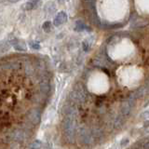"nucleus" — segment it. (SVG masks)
Listing matches in <instances>:
<instances>
[{
    "instance_id": "16",
    "label": "nucleus",
    "mask_w": 149,
    "mask_h": 149,
    "mask_svg": "<svg viewBox=\"0 0 149 149\" xmlns=\"http://www.w3.org/2000/svg\"><path fill=\"white\" fill-rule=\"evenodd\" d=\"M9 2H11V3H16V2H19L20 0H8Z\"/></svg>"
},
{
    "instance_id": "14",
    "label": "nucleus",
    "mask_w": 149,
    "mask_h": 149,
    "mask_svg": "<svg viewBox=\"0 0 149 149\" xmlns=\"http://www.w3.org/2000/svg\"><path fill=\"white\" fill-rule=\"evenodd\" d=\"M144 148H146V149H149V140L146 142V143H144Z\"/></svg>"
},
{
    "instance_id": "3",
    "label": "nucleus",
    "mask_w": 149,
    "mask_h": 149,
    "mask_svg": "<svg viewBox=\"0 0 149 149\" xmlns=\"http://www.w3.org/2000/svg\"><path fill=\"white\" fill-rule=\"evenodd\" d=\"M68 20V15L66 12L64 11H60L57 15L55 16L54 20H53V25L58 27V26H61L63 25V23H65Z\"/></svg>"
},
{
    "instance_id": "6",
    "label": "nucleus",
    "mask_w": 149,
    "mask_h": 149,
    "mask_svg": "<svg viewBox=\"0 0 149 149\" xmlns=\"http://www.w3.org/2000/svg\"><path fill=\"white\" fill-rule=\"evenodd\" d=\"M87 29V25L85 24V22L83 21H77L74 23V30L77 32H81Z\"/></svg>"
},
{
    "instance_id": "2",
    "label": "nucleus",
    "mask_w": 149,
    "mask_h": 149,
    "mask_svg": "<svg viewBox=\"0 0 149 149\" xmlns=\"http://www.w3.org/2000/svg\"><path fill=\"white\" fill-rule=\"evenodd\" d=\"M70 96H71V99L77 104L86 99V94L84 93V91L78 86H74V88H73V91L70 93Z\"/></svg>"
},
{
    "instance_id": "10",
    "label": "nucleus",
    "mask_w": 149,
    "mask_h": 149,
    "mask_svg": "<svg viewBox=\"0 0 149 149\" xmlns=\"http://www.w3.org/2000/svg\"><path fill=\"white\" fill-rule=\"evenodd\" d=\"M91 42L88 40V39H87V40H85V41H83V43H82V48H83V49H84V51H88L91 49Z\"/></svg>"
},
{
    "instance_id": "11",
    "label": "nucleus",
    "mask_w": 149,
    "mask_h": 149,
    "mask_svg": "<svg viewBox=\"0 0 149 149\" xmlns=\"http://www.w3.org/2000/svg\"><path fill=\"white\" fill-rule=\"evenodd\" d=\"M128 143H129V139L128 138H124L122 141L120 142V146L121 147H124L125 146H127Z\"/></svg>"
},
{
    "instance_id": "12",
    "label": "nucleus",
    "mask_w": 149,
    "mask_h": 149,
    "mask_svg": "<svg viewBox=\"0 0 149 149\" xmlns=\"http://www.w3.org/2000/svg\"><path fill=\"white\" fill-rule=\"evenodd\" d=\"M141 118H144V119L148 120V118H149V111L144 112V113H143V115L141 116Z\"/></svg>"
},
{
    "instance_id": "7",
    "label": "nucleus",
    "mask_w": 149,
    "mask_h": 149,
    "mask_svg": "<svg viewBox=\"0 0 149 149\" xmlns=\"http://www.w3.org/2000/svg\"><path fill=\"white\" fill-rule=\"evenodd\" d=\"M28 44H29L31 49H35V50H38L41 48L40 43L38 41H36V40H31V41H29V43H28Z\"/></svg>"
},
{
    "instance_id": "9",
    "label": "nucleus",
    "mask_w": 149,
    "mask_h": 149,
    "mask_svg": "<svg viewBox=\"0 0 149 149\" xmlns=\"http://www.w3.org/2000/svg\"><path fill=\"white\" fill-rule=\"evenodd\" d=\"M42 28H43V30L47 33H49L51 31L52 29V25H51V22L49 21H47L43 23V25H42Z\"/></svg>"
},
{
    "instance_id": "5",
    "label": "nucleus",
    "mask_w": 149,
    "mask_h": 149,
    "mask_svg": "<svg viewBox=\"0 0 149 149\" xmlns=\"http://www.w3.org/2000/svg\"><path fill=\"white\" fill-rule=\"evenodd\" d=\"M10 44L13 46V48L15 49L18 51H26L27 49V47L25 42L22 40V39H19V38H13L10 41Z\"/></svg>"
},
{
    "instance_id": "8",
    "label": "nucleus",
    "mask_w": 149,
    "mask_h": 149,
    "mask_svg": "<svg viewBox=\"0 0 149 149\" xmlns=\"http://www.w3.org/2000/svg\"><path fill=\"white\" fill-rule=\"evenodd\" d=\"M42 148V142L40 140H36L30 146V149H41Z\"/></svg>"
},
{
    "instance_id": "4",
    "label": "nucleus",
    "mask_w": 149,
    "mask_h": 149,
    "mask_svg": "<svg viewBox=\"0 0 149 149\" xmlns=\"http://www.w3.org/2000/svg\"><path fill=\"white\" fill-rule=\"evenodd\" d=\"M41 5H42L41 0H29V1L23 4L22 8L24 10H34V9L38 8Z\"/></svg>"
},
{
    "instance_id": "1",
    "label": "nucleus",
    "mask_w": 149,
    "mask_h": 149,
    "mask_svg": "<svg viewBox=\"0 0 149 149\" xmlns=\"http://www.w3.org/2000/svg\"><path fill=\"white\" fill-rule=\"evenodd\" d=\"M26 121L31 125H37L41 120V111L38 108H32L26 114Z\"/></svg>"
},
{
    "instance_id": "17",
    "label": "nucleus",
    "mask_w": 149,
    "mask_h": 149,
    "mask_svg": "<svg viewBox=\"0 0 149 149\" xmlns=\"http://www.w3.org/2000/svg\"><path fill=\"white\" fill-rule=\"evenodd\" d=\"M65 1H67V0H59V2H60V3H63V2H65Z\"/></svg>"
},
{
    "instance_id": "13",
    "label": "nucleus",
    "mask_w": 149,
    "mask_h": 149,
    "mask_svg": "<svg viewBox=\"0 0 149 149\" xmlns=\"http://www.w3.org/2000/svg\"><path fill=\"white\" fill-rule=\"evenodd\" d=\"M143 127H149V120L144 121V123H143Z\"/></svg>"
},
{
    "instance_id": "15",
    "label": "nucleus",
    "mask_w": 149,
    "mask_h": 149,
    "mask_svg": "<svg viewBox=\"0 0 149 149\" xmlns=\"http://www.w3.org/2000/svg\"><path fill=\"white\" fill-rule=\"evenodd\" d=\"M86 1L88 2V3H90V4H93L95 2V0H86Z\"/></svg>"
}]
</instances>
